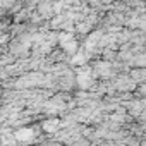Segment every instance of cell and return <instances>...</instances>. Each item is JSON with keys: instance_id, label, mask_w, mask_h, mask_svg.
Instances as JSON below:
<instances>
[{"instance_id": "6da1fadb", "label": "cell", "mask_w": 146, "mask_h": 146, "mask_svg": "<svg viewBox=\"0 0 146 146\" xmlns=\"http://www.w3.org/2000/svg\"><path fill=\"white\" fill-rule=\"evenodd\" d=\"M69 146H91V144H90V141L86 137H78L72 143H69Z\"/></svg>"}]
</instances>
